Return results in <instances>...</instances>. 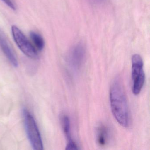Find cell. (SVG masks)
Segmentation results:
<instances>
[{"label":"cell","mask_w":150,"mask_h":150,"mask_svg":"<svg viewBox=\"0 0 150 150\" xmlns=\"http://www.w3.org/2000/svg\"><path fill=\"white\" fill-rule=\"evenodd\" d=\"M86 54V48L82 44L78 43L73 46L67 57V60L71 67L79 70L83 64Z\"/></svg>","instance_id":"5b68a950"},{"label":"cell","mask_w":150,"mask_h":150,"mask_svg":"<svg viewBox=\"0 0 150 150\" xmlns=\"http://www.w3.org/2000/svg\"><path fill=\"white\" fill-rule=\"evenodd\" d=\"M108 131L107 128L103 125L98 127L97 130V142L101 146H104L108 140Z\"/></svg>","instance_id":"9c48e42d"},{"label":"cell","mask_w":150,"mask_h":150,"mask_svg":"<svg viewBox=\"0 0 150 150\" xmlns=\"http://www.w3.org/2000/svg\"><path fill=\"white\" fill-rule=\"evenodd\" d=\"M132 91L135 95L141 92L145 80L144 71L143 59L138 54H135L132 58Z\"/></svg>","instance_id":"3957f363"},{"label":"cell","mask_w":150,"mask_h":150,"mask_svg":"<svg viewBox=\"0 0 150 150\" xmlns=\"http://www.w3.org/2000/svg\"><path fill=\"white\" fill-rule=\"evenodd\" d=\"M23 120L27 136L33 149L35 150L43 149V144L38 126L35 118L28 110L23 111Z\"/></svg>","instance_id":"7a4b0ae2"},{"label":"cell","mask_w":150,"mask_h":150,"mask_svg":"<svg viewBox=\"0 0 150 150\" xmlns=\"http://www.w3.org/2000/svg\"><path fill=\"white\" fill-rule=\"evenodd\" d=\"M2 1L3 2H5L8 7H9L10 8H12L13 10H16V7L11 0H2Z\"/></svg>","instance_id":"8fae6325"},{"label":"cell","mask_w":150,"mask_h":150,"mask_svg":"<svg viewBox=\"0 0 150 150\" xmlns=\"http://www.w3.org/2000/svg\"><path fill=\"white\" fill-rule=\"evenodd\" d=\"M14 40L18 48L26 56L32 59L38 58V51L29 41L21 30L15 26L11 28Z\"/></svg>","instance_id":"277c9868"},{"label":"cell","mask_w":150,"mask_h":150,"mask_svg":"<svg viewBox=\"0 0 150 150\" xmlns=\"http://www.w3.org/2000/svg\"><path fill=\"white\" fill-rule=\"evenodd\" d=\"M30 35L34 45L33 46L38 51L42 50L45 46V41L42 37L34 31L30 32Z\"/></svg>","instance_id":"52a82bcc"},{"label":"cell","mask_w":150,"mask_h":150,"mask_svg":"<svg viewBox=\"0 0 150 150\" xmlns=\"http://www.w3.org/2000/svg\"><path fill=\"white\" fill-rule=\"evenodd\" d=\"M66 150H78L79 149L77 144H75V142L67 143L66 146Z\"/></svg>","instance_id":"30bf717a"},{"label":"cell","mask_w":150,"mask_h":150,"mask_svg":"<svg viewBox=\"0 0 150 150\" xmlns=\"http://www.w3.org/2000/svg\"><path fill=\"white\" fill-rule=\"evenodd\" d=\"M61 122L65 135L66 136L68 140V143H71L74 142L72 139L71 134V124L70 119L67 115H63L61 117Z\"/></svg>","instance_id":"ba28073f"},{"label":"cell","mask_w":150,"mask_h":150,"mask_svg":"<svg viewBox=\"0 0 150 150\" xmlns=\"http://www.w3.org/2000/svg\"><path fill=\"white\" fill-rule=\"evenodd\" d=\"M0 47L2 51L6 55L10 63L14 67H17L18 66V61L15 55L8 45L7 42L3 35L0 33Z\"/></svg>","instance_id":"8992f818"},{"label":"cell","mask_w":150,"mask_h":150,"mask_svg":"<svg viewBox=\"0 0 150 150\" xmlns=\"http://www.w3.org/2000/svg\"><path fill=\"white\" fill-rule=\"evenodd\" d=\"M110 100L111 111L117 122L124 127L129 124V107L122 81L115 79L110 87Z\"/></svg>","instance_id":"6da1fadb"}]
</instances>
